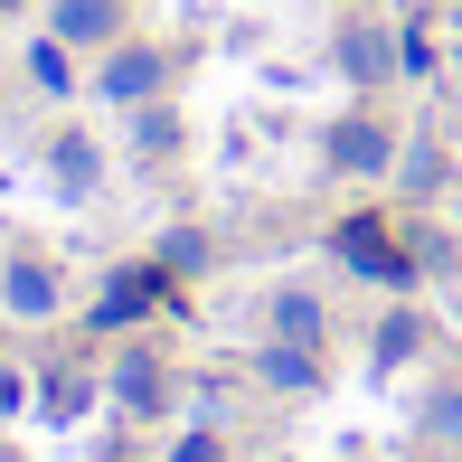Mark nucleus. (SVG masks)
Masks as SVG:
<instances>
[{
    "label": "nucleus",
    "mask_w": 462,
    "mask_h": 462,
    "mask_svg": "<svg viewBox=\"0 0 462 462\" xmlns=\"http://www.w3.org/2000/svg\"><path fill=\"white\" fill-rule=\"evenodd\" d=\"M330 161H340L349 180H377L396 161V133L387 123H368V114H349V123H330Z\"/></svg>",
    "instance_id": "f03ea898"
},
{
    "label": "nucleus",
    "mask_w": 462,
    "mask_h": 462,
    "mask_svg": "<svg viewBox=\"0 0 462 462\" xmlns=\"http://www.w3.org/2000/svg\"><path fill=\"white\" fill-rule=\"evenodd\" d=\"M171 462H226V444H217V434H208V425H189L180 444H171Z\"/></svg>",
    "instance_id": "dca6fc26"
},
{
    "label": "nucleus",
    "mask_w": 462,
    "mask_h": 462,
    "mask_svg": "<svg viewBox=\"0 0 462 462\" xmlns=\"http://www.w3.org/2000/svg\"><path fill=\"white\" fill-rule=\"evenodd\" d=\"M274 340L321 349V302H311V292H274Z\"/></svg>",
    "instance_id": "f8f14e48"
},
{
    "label": "nucleus",
    "mask_w": 462,
    "mask_h": 462,
    "mask_svg": "<svg viewBox=\"0 0 462 462\" xmlns=\"http://www.w3.org/2000/svg\"><path fill=\"white\" fill-rule=\"evenodd\" d=\"M114 396H123V415H152V406H171V368H161L152 349H123V359H114Z\"/></svg>",
    "instance_id": "39448f33"
},
{
    "label": "nucleus",
    "mask_w": 462,
    "mask_h": 462,
    "mask_svg": "<svg viewBox=\"0 0 462 462\" xmlns=\"http://www.w3.org/2000/svg\"><path fill=\"white\" fill-rule=\"evenodd\" d=\"M57 38L67 48H123V0H57Z\"/></svg>",
    "instance_id": "20e7f679"
},
{
    "label": "nucleus",
    "mask_w": 462,
    "mask_h": 462,
    "mask_svg": "<svg viewBox=\"0 0 462 462\" xmlns=\"http://www.w3.org/2000/svg\"><path fill=\"white\" fill-rule=\"evenodd\" d=\"M38 396H48V415H86V377H76V368H48Z\"/></svg>",
    "instance_id": "2eb2a0df"
},
{
    "label": "nucleus",
    "mask_w": 462,
    "mask_h": 462,
    "mask_svg": "<svg viewBox=\"0 0 462 462\" xmlns=\"http://www.w3.org/2000/svg\"><path fill=\"white\" fill-rule=\"evenodd\" d=\"M133 152L142 161H171L180 152V114H171V104H133Z\"/></svg>",
    "instance_id": "9b49d317"
},
{
    "label": "nucleus",
    "mask_w": 462,
    "mask_h": 462,
    "mask_svg": "<svg viewBox=\"0 0 462 462\" xmlns=\"http://www.w3.org/2000/svg\"><path fill=\"white\" fill-rule=\"evenodd\" d=\"M19 396H29V387H19V368H0V415H10Z\"/></svg>",
    "instance_id": "6ab92c4d"
},
{
    "label": "nucleus",
    "mask_w": 462,
    "mask_h": 462,
    "mask_svg": "<svg viewBox=\"0 0 462 462\" xmlns=\"http://www.w3.org/2000/svg\"><path fill=\"white\" fill-rule=\"evenodd\" d=\"M330 245H340V264H349V274H368L377 292H415V245H396L377 217H340V236H330Z\"/></svg>",
    "instance_id": "f257e3e1"
},
{
    "label": "nucleus",
    "mask_w": 462,
    "mask_h": 462,
    "mask_svg": "<svg viewBox=\"0 0 462 462\" xmlns=\"http://www.w3.org/2000/svg\"><path fill=\"white\" fill-rule=\"evenodd\" d=\"M311 377H321V359L302 340H264V387H311Z\"/></svg>",
    "instance_id": "ddd939ff"
},
{
    "label": "nucleus",
    "mask_w": 462,
    "mask_h": 462,
    "mask_svg": "<svg viewBox=\"0 0 462 462\" xmlns=\"http://www.w3.org/2000/svg\"><path fill=\"white\" fill-rule=\"evenodd\" d=\"M425 425L444 434V444H462V396H453V387H444V396H434V406H425Z\"/></svg>",
    "instance_id": "f3484780"
},
{
    "label": "nucleus",
    "mask_w": 462,
    "mask_h": 462,
    "mask_svg": "<svg viewBox=\"0 0 462 462\" xmlns=\"http://www.w3.org/2000/svg\"><path fill=\"white\" fill-rule=\"evenodd\" d=\"M415 349H425V321H415V311H387V321H377V340H368V359H377V368H406Z\"/></svg>",
    "instance_id": "9d476101"
},
{
    "label": "nucleus",
    "mask_w": 462,
    "mask_h": 462,
    "mask_svg": "<svg viewBox=\"0 0 462 462\" xmlns=\"http://www.w3.org/2000/svg\"><path fill=\"white\" fill-rule=\"evenodd\" d=\"M0 311L10 321H57V274L38 255H10L0 264Z\"/></svg>",
    "instance_id": "7ed1b4c3"
},
{
    "label": "nucleus",
    "mask_w": 462,
    "mask_h": 462,
    "mask_svg": "<svg viewBox=\"0 0 462 462\" xmlns=\"http://www.w3.org/2000/svg\"><path fill=\"white\" fill-rule=\"evenodd\" d=\"M48 180L67 189V199H95V180H104V152H95L86 133H57V142H48Z\"/></svg>",
    "instance_id": "6e6552de"
},
{
    "label": "nucleus",
    "mask_w": 462,
    "mask_h": 462,
    "mask_svg": "<svg viewBox=\"0 0 462 462\" xmlns=\"http://www.w3.org/2000/svg\"><path fill=\"white\" fill-rule=\"evenodd\" d=\"M29 76H38L48 95H67V86H76V76H67V38H57V29L38 38V48H29Z\"/></svg>",
    "instance_id": "4468645a"
},
{
    "label": "nucleus",
    "mask_w": 462,
    "mask_h": 462,
    "mask_svg": "<svg viewBox=\"0 0 462 462\" xmlns=\"http://www.w3.org/2000/svg\"><path fill=\"white\" fill-rule=\"evenodd\" d=\"M387 67H396V38L377 29V19H349V29H340V76H349V86H377Z\"/></svg>",
    "instance_id": "423d86ee"
},
{
    "label": "nucleus",
    "mask_w": 462,
    "mask_h": 462,
    "mask_svg": "<svg viewBox=\"0 0 462 462\" xmlns=\"http://www.w3.org/2000/svg\"><path fill=\"white\" fill-rule=\"evenodd\" d=\"M95 86L114 95V104H152V95H161V57H152V48H114Z\"/></svg>",
    "instance_id": "0eeeda50"
},
{
    "label": "nucleus",
    "mask_w": 462,
    "mask_h": 462,
    "mask_svg": "<svg viewBox=\"0 0 462 462\" xmlns=\"http://www.w3.org/2000/svg\"><path fill=\"white\" fill-rule=\"evenodd\" d=\"M0 10H10V0H0Z\"/></svg>",
    "instance_id": "412c9836"
},
{
    "label": "nucleus",
    "mask_w": 462,
    "mask_h": 462,
    "mask_svg": "<svg viewBox=\"0 0 462 462\" xmlns=\"http://www.w3.org/2000/svg\"><path fill=\"white\" fill-rule=\"evenodd\" d=\"M161 292H171V274H161V264H133V274H114V292L95 302V321H142Z\"/></svg>",
    "instance_id": "1a4fd4ad"
},
{
    "label": "nucleus",
    "mask_w": 462,
    "mask_h": 462,
    "mask_svg": "<svg viewBox=\"0 0 462 462\" xmlns=\"http://www.w3.org/2000/svg\"><path fill=\"white\" fill-rule=\"evenodd\" d=\"M434 180H444V161H434V142H415L406 152V189H434Z\"/></svg>",
    "instance_id": "a211bd4d"
},
{
    "label": "nucleus",
    "mask_w": 462,
    "mask_h": 462,
    "mask_svg": "<svg viewBox=\"0 0 462 462\" xmlns=\"http://www.w3.org/2000/svg\"><path fill=\"white\" fill-rule=\"evenodd\" d=\"M425 462H444V453H425Z\"/></svg>",
    "instance_id": "aec40b11"
}]
</instances>
